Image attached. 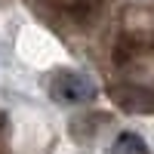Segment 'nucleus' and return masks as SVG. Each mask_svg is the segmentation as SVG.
I'll return each mask as SVG.
<instances>
[{
    "instance_id": "nucleus-1",
    "label": "nucleus",
    "mask_w": 154,
    "mask_h": 154,
    "mask_svg": "<svg viewBox=\"0 0 154 154\" xmlns=\"http://www.w3.org/2000/svg\"><path fill=\"white\" fill-rule=\"evenodd\" d=\"M49 96L62 105H86V102L96 99V86L89 77L77 71H59L49 80Z\"/></svg>"
},
{
    "instance_id": "nucleus-2",
    "label": "nucleus",
    "mask_w": 154,
    "mask_h": 154,
    "mask_svg": "<svg viewBox=\"0 0 154 154\" xmlns=\"http://www.w3.org/2000/svg\"><path fill=\"white\" fill-rule=\"evenodd\" d=\"M111 154H151L148 145H145V139L142 136H136V133H120L117 136V142H114Z\"/></svg>"
}]
</instances>
